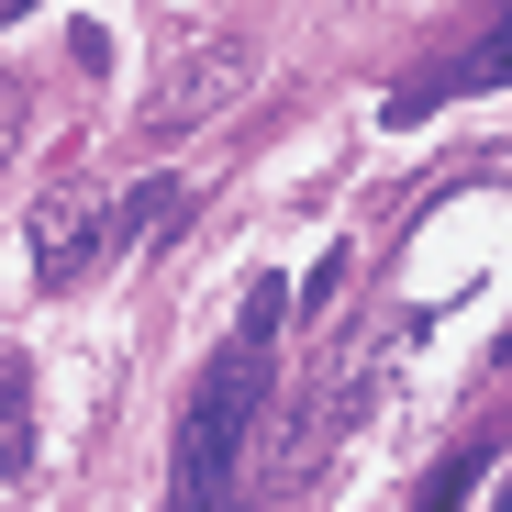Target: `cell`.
<instances>
[{
	"mask_svg": "<svg viewBox=\"0 0 512 512\" xmlns=\"http://www.w3.org/2000/svg\"><path fill=\"white\" fill-rule=\"evenodd\" d=\"M90 256H112V201L67 179V190H45L34 223H23V279H34V290H67Z\"/></svg>",
	"mask_w": 512,
	"mask_h": 512,
	"instance_id": "cell-2",
	"label": "cell"
},
{
	"mask_svg": "<svg viewBox=\"0 0 512 512\" xmlns=\"http://www.w3.org/2000/svg\"><path fill=\"white\" fill-rule=\"evenodd\" d=\"M501 78H512V12H501V23H490V34L468 45V56H446L435 78H412V90L390 101V123H423V112H435L446 90H501Z\"/></svg>",
	"mask_w": 512,
	"mask_h": 512,
	"instance_id": "cell-3",
	"label": "cell"
},
{
	"mask_svg": "<svg viewBox=\"0 0 512 512\" xmlns=\"http://www.w3.org/2000/svg\"><path fill=\"white\" fill-rule=\"evenodd\" d=\"M279 323H290V279H245V312H234V334H245V346H279Z\"/></svg>",
	"mask_w": 512,
	"mask_h": 512,
	"instance_id": "cell-6",
	"label": "cell"
},
{
	"mask_svg": "<svg viewBox=\"0 0 512 512\" xmlns=\"http://www.w3.org/2000/svg\"><path fill=\"white\" fill-rule=\"evenodd\" d=\"M256 67H268L256 34H201V45H179V56L156 67V90H145V134H201V123H223V112L256 90Z\"/></svg>",
	"mask_w": 512,
	"mask_h": 512,
	"instance_id": "cell-1",
	"label": "cell"
},
{
	"mask_svg": "<svg viewBox=\"0 0 512 512\" xmlns=\"http://www.w3.org/2000/svg\"><path fill=\"white\" fill-rule=\"evenodd\" d=\"M0 112H12V101H0Z\"/></svg>",
	"mask_w": 512,
	"mask_h": 512,
	"instance_id": "cell-10",
	"label": "cell"
},
{
	"mask_svg": "<svg viewBox=\"0 0 512 512\" xmlns=\"http://www.w3.org/2000/svg\"><path fill=\"white\" fill-rule=\"evenodd\" d=\"M490 501H501V512H512V468H501V490H490Z\"/></svg>",
	"mask_w": 512,
	"mask_h": 512,
	"instance_id": "cell-9",
	"label": "cell"
},
{
	"mask_svg": "<svg viewBox=\"0 0 512 512\" xmlns=\"http://www.w3.org/2000/svg\"><path fill=\"white\" fill-rule=\"evenodd\" d=\"M0 468L34 479V368L23 357H0Z\"/></svg>",
	"mask_w": 512,
	"mask_h": 512,
	"instance_id": "cell-4",
	"label": "cell"
},
{
	"mask_svg": "<svg viewBox=\"0 0 512 512\" xmlns=\"http://www.w3.org/2000/svg\"><path fill=\"white\" fill-rule=\"evenodd\" d=\"M179 201H190L179 179H145V190H123V212H112V256H123V245H145V234H167V223H179Z\"/></svg>",
	"mask_w": 512,
	"mask_h": 512,
	"instance_id": "cell-5",
	"label": "cell"
},
{
	"mask_svg": "<svg viewBox=\"0 0 512 512\" xmlns=\"http://www.w3.org/2000/svg\"><path fill=\"white\" fill-rule=\"evenodd\" d=\"M346 268H357V256H346V245H334V256H323V268H312V290H301V312H334V301H346Z\"/></svg>",
	"mask_w": 512,
	"mask_h": 512,
	"instance_id": "cell-7",
	"label": "cell"
},
{
	"mask_svg": "<svg viewBox=\"0 0 512 512\" xmlns=\"http://www.w3.org/2000/svg\"><path fill=\"white\" fill-rule=\"evenodd\" d=\"M457 490H468V457H446V468H435V490H423V512H457Z\"/></svg>",
	"mask_w": 512,
	"mask_h": 512,
	"instance_id": "cell-8",
	"label": "cell"
}]
</instances>
